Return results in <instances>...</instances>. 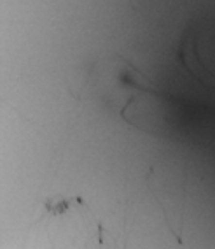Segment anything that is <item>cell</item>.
<instances>
[{
	"instance_id": "obj_1",
	"label": "cell",
	"mask_w": 215,
	"mask_h": 249,
	"mask_svg": "<svg viewBox=\"0 0 215 249\" xmlns=\"http://www.w3.org/2000/svg\"><path fill=\"white\" fill-rule=\"evenodd\" d=\"M150 192L161 205L166 216L171 231L179 237L184 218V200H185V174L173 161H161L152 169L149 178Z\"/></svg>"
}]
</instances>
